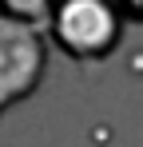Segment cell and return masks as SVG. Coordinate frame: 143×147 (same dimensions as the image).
<instances>
[{
	"mask_svg": "<svg viewBox=\"0 0 143 147\" xmlns=\"http://www.w3.org/2000/svg\"><path fill=\"white\" fill-rule=\"evenodd\" d=\"M44 64H48V52L40 32L16 20L8 8H0V115L36 92Z\"/></svg>",
	"mask_w": 143,
	"mask_h": 147,
	"instance_id": "obj_1",
	"label": "cell"
},
{
	"mask_svg": "<svg viewBox=\"0 0 143 147\" xmlns=\"http://www.w3.org/2000/svg\"><path fill=\"white\" fill-rule=\"evenodd\" d=\"M56 40L76 60H103L119 44L115 12L103 4H68L56 12Z\"/></svg>",
	"mask_w": 143,
	"mask_h": 147,
	"instance_id": "obj_2",
	"label": "cell"
}]
</instances>
